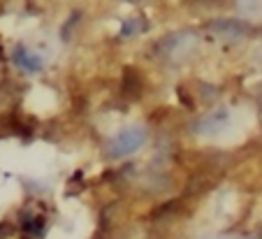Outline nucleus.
I'll list each match as a JSON object with an SVG mask.
<instances>
[{
    "mask_svg": "<svg viewBox=\"0 0 262 239\" xmlns=\"http://www.w3.org/2000/svg\"><path fill=\"white\" fill-rule=\"evenodd\" d=\"M195 3H209V0H195Z\"/></svg>",
    "mask_w": 262,
    "mask_h": 239,
    "instance_id": "nucleus-4",
    "label": "nucleus"
},
{
    "mask_svg": "<svg viewBox=\"0 0 262 239\" xmlns=\"http://www.w3.org/2000/svg\"><path fill=\"white\" fill-rule=\"evenodd\" d=\"M146 142V130L135 125V128H128L123 133H119L109 146V154L114 156V158H121V156H130L139 149V146Z\"/></svg>",
    "mask_w": 262,
    "mask_h": 239,
    "instance_id": "nucleus-1",
    "label": "nucleus"
},
{
    "mask_svg": "<svg viewBox=\"0 0 262 239\" xmlns=\"http://www.w3.org/2000/svg\"><path fill=\"white\" fill-rule=\"evenodd\" d=\"M14 60H16V65H21L24 70H30V72L40 68V58L33 56V54H28V51H24V49H16Z\"/></svg>",
    "mask_w": 262,
    "mask_h": 239,
    "instance_id": "nucleus-3",
    "label": "nucleus"
},
{
    "mask_svg": "<svg viewBox=\"0 0 262 239\" xmlns=\"http://www.w3.org/2000/svg\"><path fill=\"white\" fill-rule=\"evenodd\" d=\"M228 121V112H218V114L207 116V121H202V133L204 135H213L223 128V123Z\"/></svg>",
    "mask_w": 262,
    "mask_h": 239,
    "instance_id": "nucleus-2",
    "label": "nucleus"
}]
</instances>
